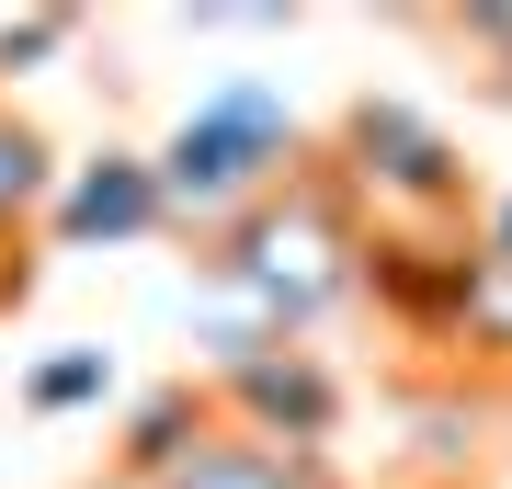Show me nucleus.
Wrapping results in <instances>:
<instances>
[{"label":"nucleus","mask_w":512,"mask_h":489,"mask_svg":"<svg viewBox=\"0 0 512 489\" xmlns=\"http://www.w3.org/2000/svg\"><path fill=\"white\" fill-rule=\"evenodd\" d=\"M103 399H114V353L103 342H69V353H46L23 376V410H46V421L57 410H103Z\"/></svg>","instance_id":"obj_12"},{"label":"nucleus","mask_w":512,"mask_h":489,"mask_svg":"<svg viewBox=\"0 0 512 489\" xmlns=\"http://www.w3.org/2000/svg\"><path fill=\"white\" fill-rule=\"evenodd\" d=\"M69 46H80V12H0V80H35Z\"/></svg>","instance_id":"obj_13"},{"label":"nucleus","mask_w":512,"mask_h":489,"mask_svg":"<svg viewBox=\"0 0 512 489\" xmlns=\"http://www.w3.org/2000/svg\"><path fill=\"white\" fill-rule=\"evenodd\" d=\"M205 273H217L239 308H262L274 342H308V330L365 285V205H353L342 182H330V160L308 148L262 205H239V217L205 239Z\"/></svg>","instance_id":"obj_1"},{"label":"nucleus","mask_w":512,"mask_h":489,"mask_svg":"<svg viewBox=\"0 0 512 489\" xmlns=\"http://www.w3.org/2000/svg\"><path fill=\"white\" fill-rule=\"evenodd\" d=\"M103 489H126V478H103Z\"/></svg>","instance_id":"obj_15"},{"label":"nucleus","mask_w":512,"mask_h":489,"mask_svg":"<svg viewBox=\"0 0 512 489\" xmlns=\"http://www.w3.org/2000/svg\"><path fill=\"white\" fill-rule=\"evenodd\" d=\"M410 433H421V467H433V478H467L478 455H490V399L433 387V399H410Z\"/></svg>","instance_id":"obj_11"},{"label":"nucleus","mask_w":512,"mask_h":489,"mask_svg":"<svg viewBox=\"0 0 512 489\" xmlns=\"http://www.w3.org/2000/svg\"><path fill=\"white\" fill-rule=\"evenodd\" d=\"M467 251L478 228H365V285L399 330H421V342H444V319H456V285H467Z\"/></svg>","instance_id":"obj_6"},{"label":"nucleus","mask_w":512,"mask_h":489,"mask_svg":"<svg viewBox=\"0 0 512 489\" xmlns=\"http://www.w3.org/2000/svg\"><path fill=\"white\" fill-rule=\"evenodd\" d=\"M160 182H148V148H103V160H57L46 194V239L57 251H137L160 239Z\"/></svg>","instance_id":"obj_5"},{"label":"nucleus","mask_w":512,"mask_h":489,"mask_svg":"<svg viewBox=\"0 0 512 489\" xmlns=\"http://www.w3.org/2000/svg\"><path fill=\"white\" fill-rule=\"evenodd\" d=\"M308 160V126H296V103L274 80H217L183 103V126L148 148V182H160V217L217 239L239 205H262L274 182Z\"/></svg>","instance_id":"obj_2"},{"label":"nucleus","mask_w":512,"mask_h":489,"mask_svg":"<svg viewBox=\"0 0 512 489\" xmlns=\"http://www.w3.org/2000/svg\"><path fill=\"white\" fill-rule=\"evenodd\" d=\"M171 489H330V467L319 455H285V444H251V433H205L171 467Z\"/></svg>","instance_id":"obj_8"},{"label":"nucleus","mask_w":512,"mask_h":489,"mask_svg":"<svg viewBox=\"0 0 512 489\" xmlns=\"http://www.w3.org/2000/svg\"><path fill=\"white\" fill-rule=\"evenodd\" d=\"M217 399V433H251V444H285V455H330L342 433V376H330L319 342H262L205 376Z\"/></svg>","instance_id":"obj_4"},{"label":"nucleus","mask_w":512,"mask_h":489,"mask_svg":"<svg viewBox=\"0 0 512 489\" xmlns=\"http://www.w3.org/2000/svg\"><path fill=\"white\" fill-rule=\"evenodd\" d=\"M444 353L501 364V376H512V262H501V251H467V285H456V319H444Z\"/></svg>","instance_id":"obj_9"},{"label":"nucleus","mask_w":512,"mask_h":489,"mask_svg":"<svg viewBox=\"0 0 512 489\" xmlns=\"http://www.w3.org/2000/svg\"><path fill=\"white\" fill-rule=\"evenodd\" d=\"M456 46L490 69V103H512V0H478V12H456Z\"/></svg>","instance_id":"obj_14"},{"label":"nucleus","mask_w":512,"mask_h":489,"mask_svg":"<svg viewBox=\"0 0 512 489\" xmlns=\"http://www.w3.org/2000/svg\"><path fill=\"white\" fill-rule=\"evenodd\" d=\"M319 160H330V182H342L353 205H365V228H467V194H478L467 148L421 103H399V91H353Z\"/></svg>","instance_id":"obj_3"},{"label":"nucleus","mask_w":512,"mask_h":489,"mask_svg":"<svg viewBox=\"0 0 512 489\" xmlns=\"http://www.w3.org/2000/svg\"><path fill=\"white\" fill-rule=\"evenodd\" d=\"M217 433V399H205L194 376H171V387H148V399H126V433H114V478L126 489H171V467Z\"/></svg>","instance_id":"obj_7"},{"label":"nucleus","mask_w":512,"mask_h":489,"mask_svg":"<svg viewBox=\"0 0 512 489\" xmlns=\"http://www.w3.org/2000/svg\"><path fill=\"white\" fill-rule=\"evenodd\" d=\"M46 194H57V148H46V126H23V114L0 103V239L35 228Z\"/></svg>","instance_id":"obj_10"}]
</instances>
